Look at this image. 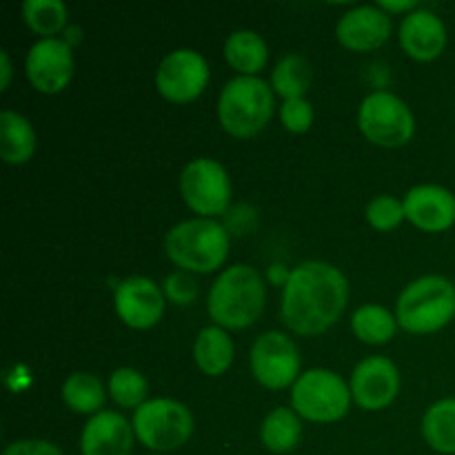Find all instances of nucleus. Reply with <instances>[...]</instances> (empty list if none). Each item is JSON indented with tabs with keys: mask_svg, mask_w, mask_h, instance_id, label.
Masks as SVG:
<instances>
[{
	"mask_svg": "<svg viewBox=\"0 0 455 455\" xmlns=\"http://www.w3.org/2000/svg\"><path fill=\"white\" fill-rule=\"evenodd\" d=\"M349 283L338 267L323 260H307L289 274L283 289L284 324L296 336H320L345 314Z\"/></svg>",
	"mask_w": 455,
	"mask_h": 455,
	"instance_id": "1",
	"label": "nucleus"
},
{
	"mask_svg": "<svg viewBox=\"0 0 455 455\" xmlns=\"http://www.w3.org/2000/svg\"><path fill=\"white\" fill-rule=\"evenodd\" d=\"M265 280L253 267L234 265L222 271L207 298V311L222 329H247L265 309Z\"/></svg>",
	"mask_w": 455,
	"mask_h": 455,
	"instance_id": "2",
	"label": "nucleus"
},
{
	"mask_svg": "<svg viewBox=\"0 0 455 455\" xmlns=\"http://www.w3.org/2000/svg\"><path fill=\"white\" fill-rule=\"evenodd\" d=\"M164 251L187 274H212L229 256V231L213 218H191L169 231Z\"/></svg>",
	"mask_w": 455,
	"mask_h": 455,
	"instance_id": "3",
	"label": "nucleus"
},
{
	"mask_svg": "<svg viewBox=\"0 0 455 455\" xmlns=\"http://www.w3.org/2000/svg\"><path fill=\"white\" fill-rule=\"evenodd\" d=\"M274 107L271 84L258 76H235L218 98V120L229 136L251 138L269 124Z\"/></svg>",
	"mask_w": 455,
	"mask_h": 455,
	"instance_id": "4",
	"label": "nucleus"
},
{
	"mask_svg": "<svg viewBox=\"0 0 455 455\" xmlns=\"http://www.w3.org/2000/svg\"><path fill=\"white\" fill-rule=\"evenodd\" d=\"M398 324L425 336L447 327L455 318V284L444 275H422L403 289L395 305Z\"/></svg>",
	"mask_w": 455,
	"mask_h": 455,
	"instance_id": "5",
	"label": "nucleus"
},
{
	"mask_svg": "<svg viewBox=\"0 0 455 455\" xmlns=\"http://www.w3.org/2000/svg\"><path fill=\"white\" fill-rule=\"evenodd\" d=\"M351 400V387L331 369H309L291 387L293 411L318 425L342 420L349 413Z\"/></svg>",
	"mask_w": 455,
	"mask_h": 455,
	"instance_id": "6",
	"label": "nucleus"
},
{
	"mask_svg": "<svg viewBox=\"0 0 455 455\" xmlns=\"http://www.w3.org/2000/svg\"><path fill=\"white\" fill-rule=\"evenodd\" d=\"M132 425L138 443L156 453L176 451L194 434L191 411L172 398L147 400L136 409Z\"/></svg>",
	"mask_w": 455,
	"mask_h": 455,
	"instance_id": "7",
	"label": "nucleus"
},
{
	"mask_svg": "<svg viewBox=\"0 0 455 455\" xmlns=\"http://www.w3.org/2000/svg\"><path fill=\"white\" fill-rule=\"evenodd\" d=\"M358 127L376 147L398 149L411 142L416 118L403 98L391 92H373L360 105Z\"/></svg>",
	"mask_w": 455,
	"mask_h": 455,
	"instance_id": "8",
	"label": "nucleus"
},
{
	"mask_svg": "<svg viewBox=\"0 0 455 455\" xmlns=\"http://www.w3.org/2000/svg\"><path fill=\"white\" fill-rule=\"evenodd\" d=\"M180 194L198 218L216 220L231 204L229 173L213 158L191 160L180 173Z\"/></svg>",
	"mask_w": 455,
	"mask_h": 455,
	"instance_id": "9",
	"label": "nucleus"
},
{
	"mask_svg": "<svg viewBox=\"0 0 455 455\" xmlns=\"http://www.w3.org/2000/svg\"><path fill=\"white\" fill-rule=\"evenodd\" d=\"M251 373L265 389L283 391L298 382L300 373V351L296 342L283 331H267L256 338L249 355Z\"/></svg>",
	"mask_w": 455,
	"mask_h": 455,
	"instance_id": "10",
	"label": "nucleus"
},
{
	"mask_svg": "<svg viewBox=\"0 0 455 455\" xmlns=\"http://www.w3.org/2000/svg\"><path fill=\"white\" fill-rule=\"evenodd\" d=\"M209 84V65L194 49H176L160 60L156 69V89L164 100L187 105L203 96Z\"/></svg>",
	"mask_w": 455,
	"mask_h": 455,
	"instance_id": "11",
	"label": "nucleus"
},
{
	"mask_svg": "<svg viewBox=\"0 0 455 455\" xmlns=\"http://www.w3.org/2000/svg\"><path fill=\"white\" fill-rule=\"evenodd\" d=\"M74 49L67 40L40 38L31 44L25 60L27 80L36 92L44 96H56L65 92L67 84L74 78Z\"/></svg>",
	"mask_w": 455,
	"mask_h": 455,
	"instance_id": "12",
	"label": "nucleus"
},
{
	"mask_svg": "<svg viewBox=\"0 0 455 455\" xmlns=\"http://www.w3.org/2000/svg\"><path fill=\"white\" fill-rule=\"evenodd\" d=\"M351 395L364 411H382L389 407L400 391L398 367L385 355L364 358L351 373Z\"/></svg>",
	"mask_w": 455,
	"mask_h": 455,
	"instance_id": "13",
	"label": "nucleus"
},
{
	"mask_svg": "<svg viewBox=\"0 0 455 455\" xmlns=\"http://www.w3.org/2000/svg\"><path fill=\"white\" fill-rule=\"evenodd\" d=\"M164 291L149 278L132 275L116 289L114 307L118 318L129 329L145 331L156 327L164 315Z\"/></svg>",
	"mask_w": 455,
	"mask_h": 455,
	"instance_id": "14",
	"label": "nucleus"
},
{
	"mask_svg": "<svg viewBox=\"0 0 455 455\" xmlns=\"http://www.w3.org/2000/svg\"><path fill=\"white\" fill-rule=\"evenodd\" d=\"M391 36V16L378 4L354 7L338 20L336 38L349 52H373L380 49Z\"/></svg>",
	"mask_w": 455,
	"mask_h": 455,
	"instance_id": "15",
	"label": "nucleus"
},
{
	"mask_svg": "<svg viewBox=\"0 0 455 455\" xmlns=\"http://www.w3.org/2000/svg\"><path fill=\"white\" fill-rule=\"evenodd\" d=\"M404 216L427 234H443L455 225V196L440 185H418L404 196Z\"/></svg>",
	"mask_w": 455,
	"mask_h": 455,
	"instance_id": "16",
	"label": "nucleus"
},
{
	"mask_svg": "<svg viewBox=\"0 0 455 455\" xmlns=\"http://www.w3.org/2000/svg\"><path fill=\"white\" fill-rule=\"evenodd\" d=\"M133 425L118 411H100L92 416L80 434L83 455H132Z\"/></svg>",
	"mask_w": 455,
	"mask_h": 455,
	"instance_id": "17",
	"label": "nucleus"
},
{
	"mask_svg": "<svg viewBox=\"0 0 455 455\" xmlns=\"http://www.w3.org/2000/svg\"><path fill=\"white\" fill-rule=\"evenodd\" d=\"M400 47L418 62H431L440 58L447 47V27L443 18L420 7L407 13L400 25Z\"/></svg>",
	"mask_w": 455,
	"mask_h": 455,
	"instance_id": "18",
	"label": "nucleus"
},
{
	"mask_svg": "<svg viewBox=\"0 0 455 455\" xmlns=\"http://www.w3.org/2000/svg\"><path fill=\"white\" fill-rule=\"evenodd\" d=\"M234 340H231V336L227 333V329L218 327V324L204 327L203 331L196 336L194 360L204 376H225V373L229 371L231 363H234Z\"/></svg>",
	"mask_w": 455,
	"mask_h": 455,
	"instance_id": "19",
	"label": "nucleus"
},
{
	"mask_svg": "<svg viewBox=\"0 0 455 455\" xmlns=\"http://www.w3.org/2000/svg\"><path fill=\"white\" fill-rule=\"evenodd\" d=\"M36 154V132L29 120L18 111L0 114V156L7 164H25Z\"/></svg>",
	"mask_w": 455,
	"mask_h": 455,
	"instance_id": "20",
	"label": "nucleus"
},
{
	"mask_svg": "<svg viewBox=\"0 0 455 455\" xmlns=\"http://www.w3.org/2000/svg\"><path fill=\"white\" fill-rule=\"evenodd\" d=\"M225 60L227 65L240 76H258L269 60V47L265 38L251 29L234 31L225 40Z\"/></svg>",
	"mask_w": 455,
	"mask_h": 455,
	"instance_id": "21",
	"label": "nucleus"
},
{
	"mask_svg": "<svg viewBox=\"0 0 455 455\" xmlns=\"http://www.w3.org/2000/svg\"><path fill=\"white\" fill-rule=\"evenodd\" d=\"M302 440V422L293 409L275 407L260 427V443L271 453H291Z\"/></svg>",
	"mask_w": 455,
	"mask_h": 455,
	"instance_id": "22",
	"label": "nucleus"
},
{
	"mask_svg": "<svg viewBox=\"0 0 455 455\" xmlns=\"http://www.w3.org/2000/svg\"><path fill=\"white\" fill-rule=\"evenodd\" d=\"M105 385L93 373L76 371L62 385V403L74 413L96 416L105 407Z\"/></svg>",
	"mask_w": 455,
	"mask_h": 455,
	"instance_id": "23",
	"label": "nucleus"
},
{
	"mask_svg": "<svg viewBox=\"0 0 455 455\" xmlns=\"http://www.w3.org/2000/svg\"><path fill=\"white\" fill-rule=\"evenodd\" d=\"M422 438L434 451L455 455V398L438 400L422 418Z\"/></svg>",
	"mask_w": 455,
	"mask_h": 455,
	"instance_id": "24",
	"label": "nucleus"
},
{
	"mask_svg": "<svg viewBox=\"0 0 455 455\" xmlns=\"http://www.w3.org/2000/svg\"><path fill=\"white\" fill-rule=\"evenodd\" d=\"M398 327V318L382 305H363L351 318V329L364 345H387Z\"/></svg>",
	"mask_w": 455,
	"mask_h": 455,
	"instance_id": "25",
	"label": "nucleus"
},
{
	"mask_svg": "<svg viewBox=\"0 0 455 455\" xmlns=\"http://www.w3.org/2000/svg\"><path fill=\"white\" fill-rule=\"evenodd\" d=\"M311 65L300 53H289L280 58L275 69L271 71V89L278 93L283 100H293V98H305L307 89L311 87Z\"/></svg>",
	"mask_w": 455,
	"mask_h": 455,
	"instance_id": "26",
	"label": "nucleus"
},
{
	"mask_svg": "<svg viewBox=\"0 0 455 455\" xmlns=\"http://www.w3.org/2000/svg\"><path fill=\"white\" fill-rule=\"evenodd\" d=\"M25 25L43 38H56L67 25V4L60 0H27L22 4Z\"/></svg>",
	"mask_w": 455,
	"mask_h": 455,
	"instance_id": "27",
	"label": "nucleus"
},
{
	"mask_svg": "<svg viewBox=\"0 0 455 455\" xmlns=\"http://www.w3.org/2000/svg\"><path fill=\"white\" fill-rule=\"evenodd\" d=\"M149 385L138 369L120 367L109 378V395L120 409H138L147 403Z\"/></svg>",
	"mask_w": 455,
	"mask_h": 455,
	"instance_id": "28",
	"label": "nucleus"
},
{
	"mask_svg": "<svg viewBox=\"0 0 455 455\" xmlns=\"http://www.w3.org/2000/svg\"><path fill=\"white\" fill-rule=\"evenodd\" d=\"M367 222L376 231H394L403 225L404 216V204L403 200L394 198V196H378L371 203L367 204Z\"/></svg>",
	"mask_w": 455,
	"mask_h": 455,
	"instance_id": "29",
	"label": "nucleus"
},
{
	"mask_svg": "<svg viewBox=\"0 0 455 455\" xmlns=\"http://www.w3.org/2000/svg\"><path fill=\"white\" fill-rule=\"evenodd\" d=\"M314 105L307 98H293V100H284L280 107V120H283L284 129L291 133H307L314 124Z\"/></svg>",
	"mask_w": 455,
	"mask_h": 455,
	"instance_id": "30",
	"label": "nucleus"
},
{
	"mask_svg": "<svg viewBox=\"0 0 455 455\" xmlns=\"http://www.w3.org/2000/svg\"><path fill=\"white\" fill-rule=\"evenodd\" d=\"M164 298H169L176 305H191L198 296V287H196L194 278L187 271H176L164 280Z\"/></svg>",
	"mask_w": 455,
	"mask_h": 455,
	"instance_id": "31",
	"label": "nucleus"
},
{
	"mask_svg": "<svg viewBox=\"0 0 455 455\" xmlns=\"http://www.w3.org/2000/svg\"><path fill=\"white\" fill-rule=\"evenodd\" d=\"M3 455H62V451L56 447V444L49 443V440L29 438V440H16V443H12L7 449H4Z\"/></svg>",
	"mask_w": 455,
	"mask_h": 455,
	"instance_id": "32",
	"label": "nucleus"
},
{
	"mask_svg": "<svg viewBox=\"0 0 455 455\" xmlns=\"http://www.w3.org/2000/svg\"><path fill=\"white\" fill-rule=\"evenodd\" d=\"M378 7H380L385 13H389V16H394V13L416 12L418 3H416V0H403V3H394V0H382V3H378Z\"/></svg>",
	"mask_w": 455,
	"mask_h": 455,
	"instance_id": "33",
	"label": "nucleus"
},
{
	"mask_svg": "<svg viewBox=\"0 0 455 455\" xmlns=\"http://www.w3.org/2000/svg\"><path fill=\"white\" fill-rule=\"evenodd\" d=\"M12 83V60L7 52H0V92H7Z\"/></svg>",
	"mask_w": 455,
	"mask_h": 455,
	"instance_id": "34",
	"label": "nucleus"
},
{
	"mask_svg": "<svg viewBox=\"0 0 455 455\" xmlns=\"http://www.w3.org/2000/svg\"><path fill=\"white\" fill-rule=\"evenodd\" d=\"M154 455H163V453H154Z\"/></svg>",
	"mask_w": 455,
	"mask_h": 455,
	"instance_id": "35",
	"label": "nucleus"
}]
</instances>
